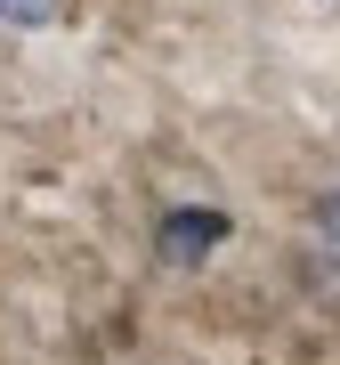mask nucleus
<instances>
[{
  "instance_id": "f257e3e1",
  "label": "nucleus",
  "mask_w": 340,
  "mask_h": 365,
  "mask_svg": "<svg viewBox=\"0 0 340 365\" xmlns=\"http://www.w3.org/2000/svg\"><path fill=\"white\" fill-rule=\"evenodd\" d=\"M227 211H211V203H170L162 220H154V252H162V268H203L211 252L227 244Z\"/></svg>"
},
{
  "instance_id": "f03ea898",
  "label": "nucleus",
  "mask_w": 340,
  "mask_h": 365,
  "mask_svg": "<svg viewBox=\"0 0 340 365\" xmlns=\"http://www.w3.org/2000/svg\"><path fill=\"white\" fill-rule=\"evenodd\" d=\"M0 16H9V25H41V16H49V0H0Z\"/></svg>"
},
{
  "instance_id": "7ed1b4c3",
  "label": "nucleus",
  "mask_w": 340,
  "mask_h": 365,
  "mask_svg": "<svg viewBox=\"0 0 340 365\" xmlns=\"http://www.w3.org/2000/svg\"><path fill=\"white\" fill-rule=\"evenodd\" d=\"M316 227H324L332 244H340V195H324V203H316Z\"/></svg>"
}]
</instances>
